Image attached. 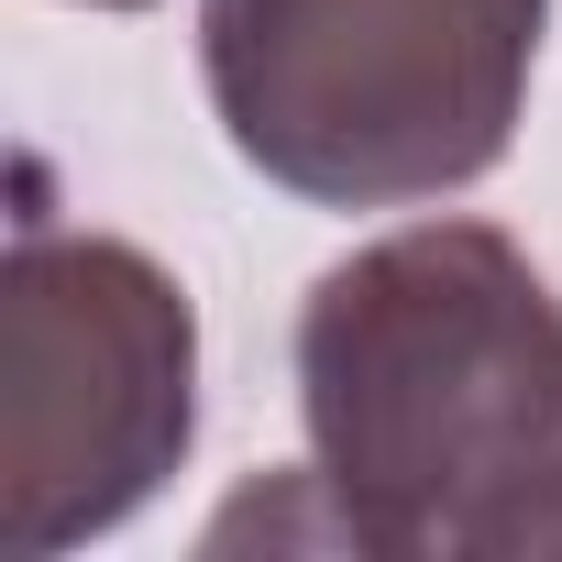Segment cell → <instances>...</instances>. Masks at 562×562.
Returning a JSON list of instances; mask_svg holds the SVG:
<instances>
[{
  "label": "cell",
  "mask_w": 562,
  "mask_h": 562,
  "mask_svg": "<svg viewBox=\"0 0 562 562\" xmlns=\"http://www.w3.org/2000/svg\"><path fill=\"white\" fill-rule=\"evenodd\" d=\"M331 540L397 562L562 551V299L496 221H408L299 310Z\"/></svg>",
  "instance_id": "obj_1"
},
{
  "label": "cell",
  "mask_w": 562,
  "mask_h": 562,
  "mask_svg": "<svg viewBox=\"0 0 562 562\" xmlns=\"http://www.w3.org/2000/svg\"><path fill=\"white\" fill-rule=\"evenodd\" d=\"M551 0H199L232 155L310 210L474 188L529 111Z\"/></svg>",
  "instance_id": "obj_2"
},
{
  "label": "cell",
  "mask_w": 562,
  "mask_h": 562,
  "mask_svg": "<svg viewBox=\"0 0 562 562\" xmlns=\"http://www.w3.org/2000/svg\"><path fill=\"white\" fill-rule=\"evenodd\" d=\"M199 441L188 288L111 243L23 221L0 265V540L23 562L122 529Z\"/></svg>",
  "instance_id": "obj_3"
},
{
  "label": "cell",
  "mask_w": 562,
  "mask_h": 562,
  "mask_svg": "<svg viewBox=\"0 0 562 562\" xmlns=\"http://www.w3.org/2000/svg\"><path fill=\"white\" fill-rule=\"evenodd\" d=\"M89 12H144V0H89Z\"/></svg>",
  "instance_id": "obj_4"
}]
</instances>
